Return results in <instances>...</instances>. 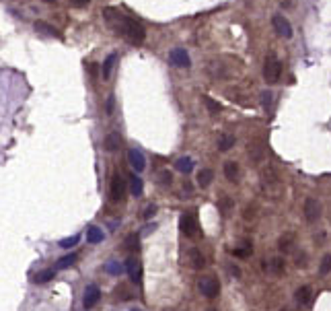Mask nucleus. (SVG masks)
Returning <instances> with one entry per match:
<instances>
[{
    "instance_id": "29",
    "label": "nucleus",
    "mask_w": 331,
    "mask_h": 311,
    "mask_svg": "<svg viewBox=\"0 0 331 311\" xmlns=\"http://www.w3.org/2000/svg\"><path fill=\"white\" fill-rule=\"evenodd\" d=\"M261 105L266 112H272V105H274V93L272 91H263L261 93Z\"/></svg>"
},
{
    "instance_id": "20",
    "label": "nucleus",
    "mask_w": 331,
    "mask_h": 311,
    "mask_svg": "<svg viewBox=\"0 0 331 311\" xmlns=\"http://www.w3.org/2000/svg\"><path fill=\"white\" fill-rule=\"evenodd\" d=\"M130 192H132V196H142V192H144V184H142V180L134 173V175H130Z\"/></svg>"
},
{
    "instance_id": "43",
    "label": "nucleus",
    "mask_w": 331,
    "mask_h": 311,
    "mask_svg": "<svg viewBox=\"0 0 331 311\" xmlns=\"http://www.w3.org/2000/svg\"><path fill=\"white\" fill-rule=\"evenodd\" d=\"M282 311H290V309H282Z\"/></svg>"
},
{
    "instance_id": "21",
    "label": "nucleus",
    "mask_w": 331,
    "mask_h": 311,
    "mask_svg": "<svg viewBox=\"0 0 331 311\" xmlns=\"http://www.w3.org/2000/svg\"><path fill=\"white\" fill-rule=\"evenodd\" d=\"M116 60H118V56L116 54H109L107 56V60L103 62V66H101V74H103V79L107 81L109 76H112V70H114V64H116Z\"/></svg>"
},
{
    "instance_id": "18",
    "label": "nucleus",
    "mask_w": 331,
    "mask_h": 311,
    "mask_svg": "<svg viewBox=\"0 0 331 311\" xmlns=\"http://www.w3.org/2000/svg\"><path fill=\"white\" fill-rule=\"evenodd\" d=\"M33 27H35V31H41V33H46V35H52V37L62 39V33H60L56 27H52L50 23H43V21H35Z\"/></svg>"
},
{
    "instance_id": "44",
    "label": "nucleus",
    "mask_w": 331,
    "mask_h": 311,
    "mask_svg": "<svg viewBox=\"0 0 331 311\" xmlns=\"http://www.w3.org/2000/svg\"><path fill=\"white\" fill-rule=\"evenodd\" d=\"M210 311H214V309H210Z\"/></svg>"
},
{
    "instance_id": "38",
    "label": "nucleus",
    "mask_w": 331,
    "mask_h": 311,
    "mask_svg": "<svg viewBox=\"0 0 331 311\" xmlns=\"http://www.w3.org/2000/svg\"><path fill=\"white\" fill-rule=\"evenodd\" d=\"M243 216H245L247 220H253L255 218V206H247L245 208V214H243Z\"/></svg>"
},
{
    "instance_id": "40",
    "label": "nucleus",
    "mask_w": 331,
    "mask_h": 311,
    "mask_svg": "<svg viewBox=\"0 0 331 311\" xmlns=\"http://www.w3.org/2000/svg\"><path fill=\"white\" fill-rule=\"evenodd\" d=\"M154 210H157V206H154V204L146 206V210H144V218H150V216L154 214Z\"/></svg>"
},
{
    "instance_id": "10",
    "label": "nucleus",
    "mask_w": 331,
    "mask_h": 311,
    "mask_svg": "<svg viewBox=\"0 0 331 311\" xmlns=\"http://www.w3.org/2000/svg\"><path fill=\"white\" fill-rule=\"evenodd\" d=\"M126 270H128L132 282L140 284V280H142V264H140L138 258H128V262H126Z\"/></svg>"
},
{
    "instance_id": "34",
    "label": "nucleus",
    "mask_w": 331,
    "mask_h": 311,
    "mask_svg": "<svg viewBox=\"0 0 331 311\" xmlns=\"http://www.w3.org/2000/svg\"><path fill=\"white\" fill-rule=\"evenodd\" d=\"M78 235H72V237H68V239H62L60 241V248H64V250H68V248H72V246H76L78 243Z\"/></svg>"
},
{
    "instance_id": "35",
    "label": "nucleus",
    "mask_w": 331,
    "mask_h": 311,
    "mask_svg": "<svg viewBox=\"0 0 331 311\" xmlns=\"http://www.w3.org/2000/svg\"><path fill=\"white\" fill-rule=\"evenodd\" d=\"M128 252H132V250H136L138 248V237L136 235H130L128 239H126V246H124Z\"/></svg>"
},
{
    "instance_id": "17",
    "label": "nucleus",
    "mask_w": 331,
    "mask_h": 311,
    "mask_svg": "<svg viewBox=\"0 0 331 311\" xmlns=\"http://www.w3.org/2000/svg\"><path fill=\"white\" fill-rule=\"evenodd\" d=\"M103 146H105V150H109V152L118 150V148L122 146V136L118 134V132H112V134H107V136H105Z\"/></svg>"
},
{
    "instance_id": "22",
    "label": "nucleus",
    "mask_w": 331,
    "mask_h": 311,
    "mask_svg": "<svg viewBox=\"0 0 331 311\" xmlns=\"http://www.w3.org/2000/svg\"><path fill=\"white\" fill-rule=\"evenodd\" d=\"M233 146H235V136L233 134H220V138H218V150L227 152Z\"/></svg>"
},
{
    "instance_id": "1",
    "label": "nucleus",
    "mask_w": 331,
    "mask_h": 311,
    "mask_svg": "<svg viewBox=\"0 0 331 311\" xmlns=\"http://www.w3.org/2000/svg\"><path fill=\"white\" fill-rule=\"evenodd\" d=\"M105 19L116 27V33L124 35L132 46H140V43H144L146 39V31L142 27V23H138L136 19H130L122 13H116L112 9H107L105 11Z\"/></svg>"
},
{
    "instance_id": "25",
    "label": "nucleus",
    "mask_w": 331,
    "mask_h": 311,
    "mask_svg": "<svg viewBox=\"0 0 331 311\" xmlns=\"http://www.w3.org/2000/svg\"><path fill=\"white\" fill-rule=\"evenodd\" d=\"M233 200L229 198V196H220L218 198V208H220V212L223 214H231V210H233Z\"/></svg>"
},
{
    "instance_id": "4",
    "label": "nucleus",
    "mask_w": 331,
    "mask_h": 311,
    "mask_svg": "<svg viewBox=\"0 0 331 311\" xmlns=\"http://www.w3.org/2000/svg\"><path fill=\"white\" fill-rule=\"evenodd\" d=\"M126 192H128V184L124 180L122 173H114L112 177V186H109V196H112L114 202H122L126 198Z\"/></svg>"
},
{
    "instance_id": "12",
    "label": "nucleus",
    "mask_w": 331,
    "mask_h": 311,
    "mask_svg": "<svg viewBox=\"0 0 331 311\" xmlns=\"http://www.w3.org/2000/svg\"><path fill=\"white\" fill-rule=\"evenodd\" d=\"M128 161H130L132 169H134V173H140V171H144V167H146L144 154H142L140 150H136V148H130V150H128Z\"/></svg>"
},
{
    "instance_id": "26",
    "label": "nucleus",
    "mask_w": 331,
    "mask_h": 311,
    "mask_svg": "<svg viewBox=\"0 0 331 311\" xmlns=\"http://www.w3.org/2000/svg\"><path fill=\"white\" fill-rule=\"evenodd\" d=\"M86 241L89 243H99L103 241V231L99 227H91L89 231H86Z\"/></svg>"
},
{
    "instance_id": "9",
    "label": "nucleus",
    "mask_w": 331,
    "mask_h": 311,
    "mask_svg": "<svg viewBox=\"0 0 331 311\" xmlns=\"http://www.w3.org/2000/svg\"><path fill=\"white\" fill-rule=\"evenodd\" d=\"M99 299H101V291H99V286L97 284H89L84 288V297H82V305L86 307V309H91V307H95L97 303H99Z\"/></svg>"
},
{
    "instance_id": "16",
    "label": "nucleus",
    "mask_w": 331,
    "mask_h": 311,
    "mask_svg": "<svg viewBox=\"0 0 331 311\" xmlns=\"http://www.w3.org/2000/svg\"><path fill=\"white\" fill-rule=\"evenodd\" d=\"M239 175H241V167H239V163L237 161H227L225 163V177L231 182V184H235V182H239Z\"/></svg>"
},
{
    "instance_id": "23",
    "label": "nucleus",
    "mask_w": 331,
    "mask_h": 311,
    "mask_svg": "<svg viewBox=\"0 0 331 311\" xmlns=\"http://www.w3.org/2000/svg\"><path fill=\"white\" fill-rule=\"evenodd\" d=\"M175 167H177L181 173H189L193 169V159L189 157H179L177 161H175Z\"/></svg>"
},
{
    "instance_id": "30",
    "label": "nucleus",
    "mask_w": 331,
    "mask_h": 311,
    "mask_svg": "<svg viewBox=\"0 0 331 311\" xmlns=\"http://www.w3.org/2000/svg\"><path fill=\"white\" fill-rule=\"evenodd\" d=\"M231 254L235 258H249L253 254V248L249 246V243H245V248H235V250H231Z\"/></svg>"
},
{
    "instance_id": "6",
    "label": "nucleus",
    "mask_w": 331,
    "mask_h": 311,
    "mask_svg": "<svg viewBox=\"0 0 331 311\" xmlns=\"http://www.w3.org/2000/svg\"><path fill=\"white\" fill-rule=\"evenodd\" d=\"M302 212H304V218L308 223H317L321 218V204L317 198H306L304 200V206H302Z\"/></svg>"
},
{
    "instance_id": "27",
    "label": "nucleus",
    "mask_w": 331,
    "mask_h": 311,
    "mask_svg": "<svg viewBox=\"0 0 331 311\" xmlns=\"http://www.w3.org/2000/svg\"><path fill=\"white\" fill-rule=\"evenodd\" d=\"M54 276H56V270H52V268H50V270H41V272H37L33 280H35L37 284H43V282H48V280H52Z\"/></svg>"
},
{
    "instance_id": "5",
    "label": "nucleus",
    "mask_w": 331,
    "mask_h": 311,
    "mask_svg": "<svg viewBox=\"0 0 331 311\" xmlns=\"http://www.w3.org/2000/svg\"><path fill=\"white\" fill-rule=\"evenodd\" d=\"M179 229L185 237H195L197 235V218L193 212H183L179 218Z\"/></svg>"
},
{
    "instance_id": "33",
    "label": "nucleus",
    "mask_w": 331,
    "mask_h": 311,
    "mask_svg": "<svg viewBox=\"0 0 331 311\" xmlns=\"http://www.w3.org/2000/svg\"><path fill=\"white\" fill-rule=\"evenodd\" d=\"M294 264H296V268H306V252H296L294 254Z\"/></svg>"
},
{
    "instance_id": "24",
    "label": "nucleus",
    "mask_w": 331,
    "mask_h": 311,
    "mask_svg": "<svg viewBox=\"0 0 331 311\" xmlns=\"http://www.w3.org/2000/svg\"><path fill=\"white\" fill-rule=\"evenodd\" d=\"M105 272H107V274H114V276H120V274L124 272V266H122L120 262H116V260H109V262L105 264Z\"/></svg>"
},
{
    "instance_id": "42",
    "label": "nucleus",
    "mask_w": 331,
    "mask_h": 311,
    "mask_svg": "<svg viewBox=\"0 0 331 311\" xmlns=\"http://www.w3.org/2000/svg\"><path fill=\"white\" fill-rule=\"evenodd\" d=\"M43 3H48V5H54V3H56V0H43Z\"/></svg>"
},
{
    "instance_id": "36",
    "label": "nucleus",
    "mask_w": 331,
    "mask_h": 311,
    "mask_svg": "<svg viewBox=\"0 0 331 311\" xmlns=\"http://www.w3.org/2000/svg\"><path fill=\"white\" fill-rule=\"evenodd\" d=\"M114 105H116V99H114V95H109V97H107V103H105V112H107V116H112V114H114Z\"/></svg>"
},
{
    "instance_id": "14",
    "label": "nucleus",
    "mask_w": 331,
    "mask_h": 311,
    "mask_svg": "<svg viewBox=\"0 0 331 311\" xmlns=\"http://www.w3.org/2000/svg\"><path fill=\"white\" fill-rule=\"evenodd\" d=\"M294 246H296V237L294 233H284L280 239H278V248L282 254H290L294 252Z\"/></svg>"
},
{
    "instance_id": "7",
    "label": "nucleus",
    "mask_w": 331,
    "mask_h": 311,
    "mask_svg": "<svg viewBox=\"0 0 331 311\" xmlns=\"http://www.w3.org/2000/svg\"><path fill=\"white\" fill-rule=\"evenodd\" d=\"M263 270H266L270 276H282L286 272V260L280 256L270 258V260H266V264H263Z\"/></svg>"
},
{
    "instance_id": "28",
    "label": "nucleus",
    "mask_w": 331,
    "mask_h": 311,
    "mask_svg": "<svg viewBox=\"0 0 331 311\" xmlns=\"http://www.w3.org/2000/svg\"><path fill=\"white\" fill-rule=\"evenodd\" d=\"M331 272V254H325L321 258V264H319V274L321 276H327Z\"/></svg>"
},
{
    "instance_id": "13",
    "label": "nucleus",
    "mask_w": 331,
    "mask_h": 311,
    "mask_svg": "<svg viewBox=\"0 0 331 311\" xmlns=\"http://www.w3.org/2000/svg\"><path fill=\"white\" fill-rule=\"evenodd\" d=\"M187 264L191 266L193 270H202L204 266H206V258H204V254L197 250V248H191L187 252Z\"/></svg>"
},
{
    "instance_id": "41",
    "label": "nucleus",
    "mask_w": 331,
    "mask_h": 311,
    "mask_svg": "<svg viewBox=\"0 0 331 311\" xmlns=\"http://www.w3.org/2000/svg\"><path fill=\"white\" fill-rule=\"evenodd\" d=\"M89 70H91V74L95 76V74H97V66H95V64H89Z\"/></svg>"
},
{
    "instance_id": "3",
    "label": "nucleus",
    "mask_w": 331,
    "mask_h": 311,
    "mask_svg": "<svg viewBox=\"0 0 331 311\" xmlns=\"http://www.w3.org/2000/svg\"><path fill=\"white\" fill-rule=\"evenodd\" d=\"M197 291H200L206 299H216L220 295V282H218L216 276L206 274V276H202L200 280H197Z\"/></svg>"
},
{
    "instance_id": "8",
    "label": "nucleus",
    "mask_w": 331,
    "mask_h": 311,
    "mask_svg": "<svg viewBox=\"0 0 331 311\" xmlns=\"http://www.w3.org/2000/svg\"><path fill=\"white\" fill-rule=\"evenodd\" d=\"M272 25H274V29L278 31L280 37H286V39L292 37V25L288 23V19H286L284 15H276L272 19Z\"/></svg>"
},
{
    "instance_id": "11",
    "label": "nucleus",
    "mask_w": 331,
    "mask_h": 311,
    "mask_svg": "<svg viewBox=\"0 0 331 311\" xmlns=\"http://www.w3.org/2000/svg\"><path fill=\"white\" fill-rule=\"evenodd\" d=\"M169 60H171L173 66H177V68H189V56H187V52H185L183 48H175V50H171Z\"/></svg>"
},
{
    "instance_id": "15",
    "label": "nucleus",
    "mask_w": 331,
    "mask_h": 311,
    "mask_svg": "<svg viewBox=\"0 0 331 311\" xmlns=\"http://www.w3.org/2000/svg\"><path fill=\"white\" fill-rule=\"evenodd\" d=\"M311 295H313V288L308 286V284L298 286L296 293H294V301H296L300 307H304V305H308V301H311Z\"/></svg>"
},
{
    "instance_id": "39",
    "label": "nucleus",
    "mask_w": 331,
    "mask_h": 311,
    "mask_svg": "<svg viewBox=\"0 0 331 311\" xmlns=\"http://www.w3.org/2000/svg\"><path fill=\"white\" fill-rule=\"evenodd\" d=\"M159 177H161V184H171V180H173V177H171V173H169V171H163V173H161Z\"/></svg>"
},
{
    "instance_id": "31",
    "label": "nucleus",
    "mask_w": 331,
    "mask_h": 311,
    "mask_svg": "<svg viewBox=\"0 0 331 311\" xmlns=\"http://www.w3.org/2000/svg\"><path fill=\"white\" fill-rule=\"evenodd\" d=\"M76 254H70V256H64L60 262H58V270H64V268H68V266H72L76 262Z\"/></svg>"
},
{
    "instance_id": "2",
    "label": "nucleus",
    "mask_w": 331,
    "mask_h": 311,
    "mask_svg": "<svg viewBox=\"0 0 331 311\" xmlns=\"http://www.w3.org/2000/svg\"><path fill=\"white\" fill-rule=\"evenodd\" d=\"M282 76V64L274 54L266 56V62H263V79L266 83H278Z\"/></svg>"
},
{
    "instance_id": "32",
    "label": "nucleus",
    "mask_w": 331,
    "mask_h": 311,
    "mask_svg": "<svg viewBox=\"0 0 331 311\" xmlns=\"http://www.w3.org/2000/svg\"><path fill=\"white\" fill-rule=\"evenodd\" d=\"M204 103H206V107H208L210 114H218V112H220V103L214 101L212 97H204Z\"/></svg>"
},
{
    "instance_id": "37",
    "label": "nucleus",
    "mask_w": 331,
    "mask_h": 311,
    "mask_svg": "<svg viewBox=\"0 0 331 311\" xmlns=\"http://www.w3.org/2000/svg\"><path fill=\"white\" fill-rule=\"evenodd\" d=\"M91 0H70V7L74 9H84V7H89Z\"/></svg>"
},
{
    "instance_id": "19",
    "label": "nucleus",
    "mask_w": 331,
    "mask_h": 311,
    "mask_svg": "<svg viewBox=\"0 0 331 311\" xmlns=\"http://www.w3.org/2000/svg\"><path fill=\"white\" fill-rule=\"evenodd\" d=\"M214 180V171L212 169H200L197 171V186L200 188H208Z\"/></svg>"
}]
</instances>
